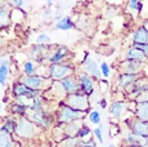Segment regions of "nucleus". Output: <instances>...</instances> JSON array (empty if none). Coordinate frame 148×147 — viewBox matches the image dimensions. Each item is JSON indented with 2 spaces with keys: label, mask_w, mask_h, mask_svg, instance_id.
<instances>
[{
  "label": "nucleus",
  "mask_w": 148,
  "mask_h": 147,
  "mask_svg": "<svg viewBox=\"0 0 148 147\" xmlns=\"http://www.w3.org/2000/svg\"><path fill=\"white\" fill-rule=\"evenodd\" d=\"M98 106L101 107V109H106V107H107V100H106V98H102V100L99 101Z\"/></svg>",
  "instance_id": "e433bc0d"
},
{
  "label": "nucleus",
  "mask_w": 148,
  "mask_h": 147,
  "mask_svg": "<svg viewBox=\"0 0 148 147\" xmlns=\"http://www.w3.org/2000/svg\"><path fill=\"white\" fill-rule=\"evenodd\" d=\"M127 111V102L126 101H121V100H116L111 103L110 106V116L115 120H120L122 119L125 114Z\"/></svg>",
  "instance_id": "ddd939ff"
},
{
  "label": "nucleus",
  "mask_w": 148,
  "mask_h": 147,
  "mask_svg": "<svg viewBox=\"0 0 148 147\" xmlns=\"http://www.w3.org/2000/svg\"><path fill=\"white\" fill-rule=\"evenodd\" d=\"M8 74H9V61L8 59H3L0 62V85L4 87L7 83Z\"/></svg>",
  "instance_id": "393cba45"
},
{
  "label": "nucleus",
  "mask_w": 148,
  "mask_h": 147,
  "mask_svg": "<svg viewBox=\"0 0 148 147\" xmlns=\"http://www.w3.org/2000/svg\"><path fill=\"white\" fill-rule=\"evenodd\" d=\"M61 84L63 87V89L66 90L67 95L80 92V84H79L77 76H75V75H71L68 78L63 79V80H61Z\"/></svg>",
  "instance_id": "2eb2a0df"
},
{
  "label": "nucleus",
  "mask_w": 148,
  "mask_h": 147,
  "mask_svg": "<svg viewBox=\"0 0 148 147\" xmlns=\"http://www.w3.org/2000/svg\"><path fill=\"white\" fill-rule=\"evenodd\" d=\"M88 114L85 112L76 111V110L68 107L67 104H64L63 102H61L58 104V109H57V123L59 125H64V124H70L73 121H80L84 120V117Z\"/></svg>",
  "instance_id": "f257e3e1"
},
{
  "label": "nucleus",
  "mask_w": 148,
  "mask_h": 147,
  "mask_svg": "<svg viewBox=\"0 0 148 147\" xmlns=\"http://www.w3.org/2000/svg\"><path fill=\"white\" fill-rule=\"evenodd\" d=\"M132 40H133V45L148 44V31L144 29L142 25L140 26H138L134 31H133Z\"/></svg>",
  "instance_id": "f3484780"
},
{
  "label": "nucleus",
  "mask_w": 148,
  "mask_h": 147,
  "mask_svg": "<svg viewBox=\"0 0 148 147\" xmlns=\"http://www.w3.org/2000/svg\"><path fill=\"white\" fill-rule=\"evenodd\" d=\"M27 119H30L32 123H35L39 128H49L53 123V115L49 111H31L27 114Z\"/></svg>",
  "instance_id": "0eeeda50"
},
{
  "label": "nucleus",
  "mask_w": 148,
  "mask_h": 147,
  "mask_svg": "<svg viewBox=\"0 0 148 147\" xmlns=\"http://www.w3.org/2000/svg\"><path fill=\"white\" fill-rule=\"evenodd\" d=\"M76 27V23L72 21L70 16H64L62 19H59L56 23V29L57 30H62V31H68V30H73Z\"/></svg>",
  "instance_id": "412c9836"
},
{
  "label": "nucleus",
  "mask_w": 148,
  "mask_h": 147,
  "mask_svg": "<svg viewBox=\"0 0 148 147\" xmlns=\"http://www.w3.org/2000/svg\"><path fill=\"white\" fill-rule=\"evenodd\" d=\"M64 104H67L68 107L76 110V111L85 112V114L89 115L90 110V100L86 94H84L82 92L73 93V94H68L63 101Z\"/></svg>",
  "instance_id": "7ed1b4c3"
},
{
  "label": "nucleus",
  "mask_w": 148,
  "mask_h": 147,
  "mask_svg": "<svg viewBox=\"0 0 148 147\" xmlns=\"http://www.w3.org/2000/svg\"><path fill=\"white\" fill-rule=\"evenodd\" d=\"M82 141L77 137H67L58 142V147H80Z\"/></svg>",
  "instance_id": "a878e982"
},
{
  "label": "nucleus",
  "mask_w": 148,
  "mask_h": 147,
  "mask_svg": "<svg viewBox=\"0 0 148 147\" xmlns=\"http://www.w3.org/2000/svg\"><path fill=\"white\" fill-rule=\"evenodd\" d=\"M40 129L35 123L30 120L27 117H18L16 124V132L14 134L18 135L22 139H31L35 135H38L40 133Z\"/></svg>",
  "instance_id": "f03ea898"
},
{
  "label": "nucleus",
  "mask_w": 148,
  "mask_h": 147,
  "mask_svg": "<svg viewBox=\"0 0 148 147\" xmlns=\"http://www.w3.org/2000/svg\"><path fill=\"white\" fill-rule=\"evenodd\" d=\"M70 54V49L66 47V45H59L57 47V49L52 53V56L49 57L48 62L49 65H58V63H63L64 58Z\"/></svg>",
  "instance_id": "4468645a"
},
{
  "label": "nucleus",
  "mask_w": 148,
  "mask_h": 147,
  "mask_svg": "<svg viewBox=\"0 0 148 147\" xmlns=\"http://www.w3.org/2000/svg\"><path fill=\"white\" fill-rule=\"evenodd\" d=\"M134 47H136L138 49H140L142 52L146 54V57L148 58V44H143V45H134Z\"/></svg>",
  "instance_id": "c9c22d12"
},
{
  "label": "nucleus",
  "mask_w": 148,
  "mask_h": 147,
  "mask_svg": "<svg viewBox=\"0 0 148 147\" xmlns=\"http://www.w3.org/2000/svg\"><path fill=\"white\" fill-rule=\"evenodd\" d=\"M142 75H130V74H119L117 79H116V85L119 89L121 90H127L132 88L133 85H135L139 80H140Z\"/></svg>",
  "instance_id": "9b49d317"
},
{
  "label": "nucleus",
  "mask_w": 148,
  "mask_h": 147,
  "mask_svg": "<svg viewBox=\"0 0 148 147\" xmlns=\"http://www.w3.org/2000/svg\"><path fill=\"white\" fill-rule=\"evenodd\" d=\"M49 79L52 81H61L68 76L73 75L75 67L71 63H58V65H49Z\"/></svg>",
  "instance_id": "39448f33"
},
{
  "label": "nucleus",
  "mask_w": 148,
  "mask_h": 147,
  "mask_svg": "<svg viewBox=\"0 0 148 147\" xmlns=\"http://www.w3.org/2000/svg\"><path fill=\"white\" fill-rule=\"evenodd\" d=\"M10 18H12V10L7 4L0 8V29L8 27L10 25Z\"/></svg>",
  "instance_id": "6ab92c4d"
},
{
  "label": "nucleus",
  "mask_w": 148,
  "mask_h": 147,
  "mask_svg": "<svg viewBox=\"0 0 148 147\" xmlns=\"http://www.w3.org/2000/svg\"><path fill=\"white\" fill-rule=\"evenodd\" d=\"M22 83L26 87H28L32 90H38V92H47V90L50 89L53 81L50 80L49 78H45L42 75H35V76H25L22 79Z\"/></svg>",
  "instance_id": "20e7f679"
},
{
  "label": "nucleus",
  "mask_w": 148,
  "mask_h": 147,
  "mask_svg": "<svg viewBox=\"0 0 148 147\" xmlns=\"http://www.w3.org/2000/svg\"><path fill=\"white\" fill-rule=\"evenodd\" d=\"M82 125H84V123H82V120H80V121H73V123L61 125V128H62V131H63V134L66 138L67 137H77V133Z\"/></svg>",
  "instance_id": "a211bd4d"
},
{
  "label": "nucleus",
  "mask_w": 148,
  "mask_h": 147,
  "mask_svg": "<svg viewBox=\"0 0 148 147\" xmlns=\"http://www.w3.org/2000/svg\"><path fill=\"white\" fill-rule=\"evenodd\" d=\"M88 119H89L90 123L95 124V125L102 124V115L98 110H92V111L89 112V115H88Z\"/></svg>",
  "instance_id": "c85d7f7f"
},
{
  "label": "nucleus",
  "mask_w": 148,
  "mask_h": 147,
  "mask_svg": "<svg viewBox=\"0 0 148 147\" xmlns=\"http://www.w3.org/2000/svg\"><path fill=\"white\" fill-rule=\"evenodd\" d=\"M16 145L13 134L0 131V147H16Z\"/></svg>",
  "instance_id": "b1692460"
},
{
  "label": "nucleus",
  "mask_w": 148,
  "mask_h": 147,
  "mask_svg": "<svg viewBox=\"0 0 148 147\" xmlns=\"http://www.w3.org/2000/svg\"><path fill=\"white\" fill-rule=\"evenodd\" d=\"M3 45V40H1V38H0V47Z\"/></svg>",
  "instance_id": "37998d69"
},
{
  "label": "nucleus",
  "mask_w": 148,
  "mask_h": 147,
  "mask_svg": "<svg viewBox=\"0 0 148 147\" xmlns=\"http://www.w3.org/2000/svg\"><path fill=\"white\" fill-rule=\"evenodd\" d=\"M142 10H143V3L139 1V0H130L126 3V12L134 17L140 16Z\"/></svg>",
  "instance_id": "aec40b11"
},
{
  "label": "nucleus",
  "mask_w": 148,
  "mask_h": 147,
  "mask_svg": "<svg viewBox=\"0 0 148 147\" xmlns=\"http://www.w3.org/2000/svg\"><path fill=\"white\" fill-rule=\"evenodd\" d=\"M50 43V38L48 34H39L38 38H36V44L38 45H49Z\"/></svg>",
  "instance_id": "7c9ffc66"
},
{
  "label": "nucleus",
  "mask_w": 148,
  "mask_h": 147,
  "mask_svg": "<svg viewBox=\"0 0 148 147\" xmlns=\"http://www.w3.org/2000/svg\"><path fill=\"white\" fill-rule=\"evenodd\" d=\"M1 109H3V104H1V102H0V112H1Z\"/></svg>",
  "instance_id": "79ce46f5"
},
{
  "label": "nucleus",
  "mask_w": 148,
  "mask_h": 147,
  "mask_svg": "<svg viewBox=\"0 0 148 147\" xmlns=\"http://www.w3.org/2000/svg\"><path fill=\"white\" fill-rule=\"evenodd\" d=\"M108 147H116V146L113 145V143H111V145H108Z\"/></svg>",
  "instance_id": "a19ab883"
},
{
  "label": "nucleus",
  "mask_w": 148,
  "mask_h": 147,
  "mask_svg": "<svg viewBox=\"0 0 148 147\" xmlns=\"http://www.w3.org/2000/svg\"><path fill=\"white\" fill-rule=\"evenodd\" d=\"M98 85L101 87V89H99V92H101V93L107 92L106 88H108V81H106V80H99L98 81Z\"/></svg>",
  "instance_id": "72a5a7b5"
},
{
  "label": "nucleus",
  "mask_w": 148,
  "mask_h": 147,
  "mask_svg": "<svg viewBox=\"0 0 148 147\" xmlns=\"http://www.w3.org/2000/svg\"><path fill=\"white\" fill-rule=\"evenodd\" d=\"M16 124H17V120H14L13 117H7L4 120V124L0 126V131L9 133V134H14V132H16Z\"/></svg>",
  "instance_id": "bb28decb"
},
{
  "label": "nucleus",
  "mask_w": 148,
  "mask_h": 147,
  "mask_svg": "<svg viewBox=\"0 0 148 147\" xmlns=\"http://www.w3.org/2000/svg\"><path fill=\"white\" fill-rule=\"evenodd\" d=\"M92 134V131H90V128L88 125H82L81 128H80V131H79V133H77V138H80L81 141H84L86 137H89V135Z\"/></svg>",
  "instance_id": "c756f323"
},
{
  "label": "nucleus",
  "mask_w": 148,
  "mask_h": 147,
  "mask_svg": "<svg viewBox=\"0 0 148 147\" xmlns=\"http://www.w3.org/2000/svg\"><path fill=\"white\" fill-rule=\"evenodd\" d=\"M124 59H130V61H136V62H142V63H146L147 62V57L140 49H138L136 47L132 45L126 49L125 52V58Z\"/></svg>",
  "instance_id": "dca6fc26"
},
{
  "label": "nucleus",
  "mask_w": 148,
  "mask_h": 147,
  "mask_svg": "<svg viewBox=\"0 0 148 147\" xmlns=\"http://www.w3.org/2000/svg\"><path fill=\"white\" fill-rule=\"evenodd\" d=\"M93 134L95 135V138L98 139L99 143H103V124H99L94 131H93Z\"/></svg>",
  "instance_id": "473e14b6"
},
{
  "label": "nucleus",
  "mask_w": 148,
  "mask_h": 147,
  "mask_svg": "<svg viewBox=\"0 0 148 147\" xmlns=\"http://www.w3.org/2000/svg\"><path fill=\"white\" fill-rule=\"evenodd\" d=\"M23 74L26 76H35L38 75V70H36L35 62L34 61H26L23 63Z\"/></svg>",
  "instance_id": "cd10ccee"
},
{
  "label": "nucleus",
  "mask_w": 148,
  "mask_h": 147,
  "mask_svg": "<svg viewBox=\"0 0 148 147\" xmlns=\"http://www.w3.org/2000/svg\"><path fill=\"white\" fill-rule=\"evenodd\" d=\"M122 147H142L139 145H133V146H129V145H122Z\"/></svg>",
  "instance_id": "58836bf2"
},
{
  "label": "nucleus",
  "mask_w": 148,
  "mask_h": 147,
  "mask_svg": "<svg viewBox=\"0 0 148 147\" xmlns=\"http://www.w3.org/2000/svg\"><path fill=\"white\" fill-rule=\"evenodd\" d=\"M126 125L127 129H130L139 137H148V121L140 120V119L133 116L132 119L126 120Z\"/></svg>",
  "instance_id": "1a4fd4ad"
},
{
  "label": "nucleus",
  "mask_w": 148,
  "mask_h": 147,
  "mask_svg": "<svg viewBox=\"0 0 148 147\" xmlns=\"http://www.w3.org/2000/svg\"><path fill=\"white\" fill-rule=\"evenodd\" d=\"M42 16H44L45 19H49L52 18L53 13H52V8H44V10H42Z\"/></svg>",
  "instance_id": "f704fd0d"
},
{
  "label": "nucleus",
  "mask_w": 148,
  "mask_h": 147,
  "mask_svg": "<svg viewBox=\"0 0 148 147\" xmlns=\"http://www.w3.org/2000/svg\"><path fill=\"white\" fill-rule=\"evenodd\" d=\"M12 93L13 95L16 98H21V100H23V98H27V100H31V98L34 97H38V95H41L40 92H38V90H32L30 89L28 87L25 85L22 81H18V83H16L13 85L12 88Z\"/></svg>",
  "instance_id": "9d476101"
},
{
  "label": "nucleus",
  "mask_w": 148,
  "mask_h": 147,
  "mask_svg": "<svg viewBox=\"0 0 148 147\" xmlns=\"http://www.w3.org/2000/svg\"><path fill=\"white\" fill-rule=\"evenodd\" d=\"M140 139H142V137L136 135L135 133H133L130 129H126L124 133V145H129V146L139 145V143H140Z\"/></svg>",
  "instance_id": "4be33fe9"
},
{
  "label": "nucleus",
  "mask_w": 148,
  "mask_h": 147,
  "mask_svg": "<svg viewBox=\"0 0 148 147\" xmlns=\"http://www.w3.org/2000/svg\"><path fill=\"white\" fill-rule=\"evenodd\" d=\"M5 4H7V3H5V1H0V8H1L3 5H5Z\"/></svg>",
  "instance_id": "ea45409f"
},
{
  "label": "nucleus",
  "mask_w": 148,
  "mask_h": 147,
  "mask_svg": "<svg viewBox=\"0 0 148 147\" xmlns=\"http://www.w3.org/2000/svg\"><path fill=\"white\" fill-rule=\"evenodd\" d=\"M99 67H101V74H102V78L104 79H108L111 75V66L107 63V62H102L101 65H99Z\"/></svg>",
  "instance_id": "2f4dec72"
},
{
  "label": "nucleus",
  "mask_w": 148,
  "mask_h": 147,
  "mask_svg": "<svg viewBox=\"0 0 148 147\" xmlns=\"http://www.w3.org/2000/svg\"><path fill=\"white\" fill-rule=\"evenodd\" d=\"M142 26H143L144 29H146V30L148 31V17H147V18H144V19H143V22H142Z\"/></svg>",
  "instance_id": "4c0bfd02"
},
{
  "label": "nucleus",
  "mask_w": 148,
  "mask_h": 147,
  "mask_svg": "<svg viewBox=\"0 0 148 147\" xmlns=\"http://www.w3.org/2000/svg\"><path fill=\"white\" fill-rule=\"evenodd\" d=\"M77 80H79V84H80V92H82L84 94H86L88 97H90V95L95 92L94 80H93L89 75H86V74L82 72V71L79 72Z\"/></svg>",
  "instance_id": "f8f14e48"
},
{
  "label": "nucleus",
  "mask_w": 148,
  "mask_h": 147,
  "mask_svg": "<svg viewBox=\"0 0 148 147\" xmlns=\"http://www.w3.org/2000/svg\"><path fill=\"white\" fill-rule=\"evenodd\" d=\"M144 69V63L130 59H121L119 62V71L120 74H130V75H142Z\"/></svg>",
  "instance_id": "6e6552de"
},
{
  "label": "nucleus",
  "mask_w": 148,
  "mask_h": 147,
  "mask_svg": "<svg viewBox=\"0 0 148 147\" xmlns=\"http://www.w3.org/2000/svg\"><path fill=\"white\" fill-rule=\"evenodd\" d=\"M81 67H82V72L89 75L94 81L101 80V78H102L101 67L98 66V62L93 57H90L89 54H85V58L81 62Z\"/></svg>",
  "instance_id": "423d86ee"
},
{
  "label": "nucleus",
  "mask_w": 148,
  "mask_h": 147,
  "mask_svg": "<svg viewBox=\"0 0 148 147\" xmlns=\"http://www.w3.org/2000/svg\"><path fill=\"white\" fill-rule=\"evenodd\" d=\"M134 116L140 119V120L148 121V102L136 103V110H135Z\"/></svg>",
  "instance_id": "5701e85b"
}]
</instances>
